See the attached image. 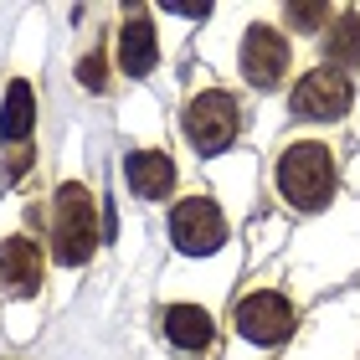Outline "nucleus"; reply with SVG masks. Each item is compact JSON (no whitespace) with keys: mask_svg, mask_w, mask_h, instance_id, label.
I'll use <instances>...</instances> for the list:
<instances>
[{"mask_svg":"<svg viewBox=\"0 0 360 360\" xmlns=\"http://www.w3.org/2000/svg\"><path fill=\"white\" fill-rule=\"evenodd\" d=\"M165 335H170V345L175 350H206L211 345V335H217V324H211V314L201 304H170L165 309Z\"/></svg>","mask_w":360,"mask_h":360,"instance_id":"nucleus-11","label":"nucleus"},{"mask_svg":"<svg viewBox=\"0 0 360 360\" xmlns=\"http://www.w3.org/2000/svg\"><path fill=\"white\" fill-rule=\"evenodd\" d=\"M180 124H186V139L211 160V155H221L226 144L237 139L242 113H237V98H232V93L206 88V93H195L191 103H186V119H180Z\"/></svg>","mask_w":360,"mask_h":360,"instance_id":"nucleus-3","label":"nucleus"},{"mask_svg":"<svg viewBox=\"0 0 360 360\" xmlns=\"http://www.w3.org/2000/svg\"><path fill=\"white\" fill-rule=\"evenodd\" d=\"M288 68V41L278 37L273 26H248L242 31V77L252 88H278V77Z\"/></svg>","mask_w":360,"mask_h":360,"instance_id":"nucleus-7","label":"nucleus"},{"mask_svg":"<svg viewBox=\"0 0 360 360\" xmlns=\"http://www.w3.org/2000/svg\"><path fill=\"white\" fill-rule=\"evenodd\" d=\"M324 57L335 62V72L360 68V15H355V11L335 15V26L324 31Z\"/></svg>","mask_w":360,"mask_h":360,"instance_id":"nucleus-13","label":"nucleus"},{"mask_svg":"<svg viewBox=\"0 0 360 360\" xmlns=\"http://www.w3.org/2000/svg\"><path fill=\"white\" fill-rule=\"evenodd\" d=\"M124 175H129V191L139 201H165L175 186V160L165 150H134L124 160Z\"/></svg>","mask_w":360,"mask_h":360,"instance_id":"nucleus-9","label":"nucleus"},{"mask_svg":"<svg viewBox=\"0 0 360 360\" xmlns=\"http://www.w3.org/2000/svg\"><path fill=\"white\" fill-rule=\"evenodd\" d=\"M165 11L170 15H191V21H206L211 15V6H186V0H165Z\"/></svg>","mask_w":360,"mask_h":360,"instance_id":"nucleus-16","label":"nucleus"},{"mask_svg":"<svg viewBox=\"0 0 360 360\" xmlns=\"http://www.w3.org/2000/svg\"><path fill=\"white\" fill-rule=\"evenodd\" d=\"M160 62V41H155V26L144 21V11H134L119 31V68L129 77H150Z\"/></svg>","mask_w":360,"mask_h":360,"instance_id":"nucleus-10","label":"nucleus"},{"mask_svg":"<svg viewBox=\"0 0 360 360\" xmlns=\"http://www.w3.org/2000/svg\"><path fill=\"white\" fill-rule=\"evenodd\" d=\"M77 83H83L88 93H103L108 77H103V52H88L83 62H77Z\"/></svg>","mask_w":360,"mask_h":360,"instance_id":"nucleus-14","label":"nucleus"},{"mask_svg":"<svg viewBox=\"0 0 360 360\" xmlns=\"http://www.w3.org/2000/svg\"><path fill=\"white\" fill-rule=\"evenodd\" d=\"M26 165H31V150H15V155H11V165H6V180H21Z\"/></svg>","mask_w":360,"mask_h":360,"instance_id":"nucleus-17","label":"nucleus"},{"mask_svg":"<svg viewBox=\"0 0 360 360\" xmlns=\"http://www.w3.org/2000/svg\"><path fill=\"white\" fill-rule=\"evenodd\" d=\"M170 242L186 257H211L226 248V217L211 195H191V201H175L170 211Z\"/></svg>","mask_w":360,"mask_h":360,"instance_id":"nucleus-4","label":"nucleus"},{"mask_svg":"<svg viewBox=\"0 0 360 360\" xmlns=\"http://www.w3.org/2000/svg\"><path fill=\"white\" fill-rule=\"evenodd\" d=\"M324 21H330V6H288V26L299 31H319Z\"/></svg>","mask_w":360,"mask_h":360,"instance_id":"nucleus-15","label":"nucleus"},{"mask_svg":"<svg viewBox=\"0 0 360 360\" xmlns=\"http://www.w3.org/2000/svg\"><path fill=\"white\" fill-rule=\"evenodd\" d=\"M98 248V201L88 186H57V206H52V257L62 268H83Z\"/></svg>","mask_w":360,"mask_h":360,"instance_id":"nucleus-1","label":"nucleus"},{"mask_svg":"<svg viewBox=\"0 0 360 360\" xmlns=\"http://www.w3.org/2000/svg\"><path fill=\"white\" fill-rule=\"evenodd\" d=\"M31 124H37V98H31V83H26V77H15V83L6 88V103H0V139L26 150Z\"/></svg>","mask_w":360,"mask_h":360,"instance_id":"nucleus-12","label":"nucleus"},{"mask_svg":"<svg viewBox=\"0 0 360 360\" xmlns=\"http://www.w3.org/2000/svg\"><path fill=\"white\" fill-rule=\"evenodd\" d=\"M0 283L11 299H31L41 288V248L31 237H6L0 242Z\"/></svg>","mask_w":360,"mask_h":360,"instance_id":"nucleus-8","label":"nucleus"},{"mask_svg":"<svg viewBox=\"0 0 360 360\" xmlns=\"http://www.w3.org/2000/svg\"><path fill=\"white\" fill-rule=\"evenodd\" d=\"M350 77L345 72H335V68H314V72H304L299 77V88H293L288 98V108L299 113V119H314V124H330L340 119V113L350 108Z\"/></svg>","mask_w":360,"mask_h":360,"instance_id":"nucleus-6","label":"nucleus"},{"mask_svg":"<svg viewBox=\"0 0 360 360\" xmlns=\"http://www.w3.org/2000/svg\"><path fill=\"white\" fill-rule=\"evenodd\" d=\"M293 324H299L293 304L273 288L248 293V299L237 304V330H242V340H252V345H283L293 335Z\"/></svg>","mask_w":360,"mask_h":360,"instance_id":"nucleus-5","label":"nucleus"},{"mask_svg":"<svg viewBox=\"0 0 360 360\" xmlns=\"http://www.w3.org/2000/svg\"><path fill=\"white\" fill-rule=\"evenodd\" d=\"M278 195L299 211H319L335 195V160L324 144H288L278 155Z\"/></svg>","mask_w":360,"mask_h":360,"instance_id":"nucleus-2","label":"nucleus"}]
</instances>
